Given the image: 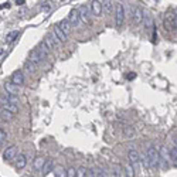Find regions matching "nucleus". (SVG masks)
Returning a JSON list of instances; mask_svg holds the SVG:
<instances>
[{
  "label": "nucleus",
  "instance_id": "nucleus-11",
  "mask_svg": "<svg viewBox=\"0 0 177 177\" xmlns=\"http://www.w3.org/2000/svg\"><path fill=\"white\" fill-rule=\"evenodd\" d=\"M80 17H81V20H82L84 23H85V24H89V23H91V13H89V9L86 6H81L80 9Z\"/></svg>",
  "mask_w": 177,
  "mask_h": 177
},
{
  "label": "nucleus",
  "instance_id": "nucleus-13",
  "mask_svg": "<svg viewBox=\"0 0 177 177\" xmlns=\"http://www.w3.org/2000/svg\"><path fill=\"white\" fill-rule=\"evenodd\" d=\"M4 89L7 91V94H12V95H18L20 94V86L16 85L13 82H6L4 84Z\"/></svg>",
  "mask_w": 177,
  "mask_h": 177
},
{
  "label": "nucleus",
  "instance_id": "nucleus-9",
  "mask_svg": "<svg viewBox=\"0 0 177 177\" xmlns=\"http://www.w3.org/2000/svg\"><path fill=\"white\" fill-rule=\"evenodd\" d=\"M68 20H70V23L74 26V27L80 24V22H81L80 10H78V9H72V10H71L70 14H68Z\"/></svg>",
  "mask_w": 177,
  "mask_h": 177
},
{
  "label": "nucleus",
  "instance_id": "nucleus-31",
  "mask_svg": "<svg viewBox=\"0 0 177 177\" xmlns=\"http://www.w3.org/2000/svg\"><path fill=\"white\" fill-rule=\"evenodd\" d=\"M7 54V48L6 47H0V61H3L4 57H6Z\"/></svg>",
  "mask_w": 177,
  "mask_h": 177
},
{
  "label": "nucleus",
  "instance_id": "nucleus-17",
  "mask_svg": "<svg viewBox=\"0 0 177 177\" xmlns=\"http://www.w3.org/2000/svg\"><path fill=\"white\" fill-rule=\"evenodd\" d=\"M58 26H60V28H61V30L64 31L67 36H70V34H71V30H72V24L70 23V20H68V18H67V20H61Z\"/></svg>",
  "mask_w": 177,
  "mask_h": 177
},
{
  "label": "nucleus",
  "instance_id": "nucleus-33",
  "mask_svg": "<svg viewBox=\"0 0 177 177\" xmlns=\"http://www.w3.org/2000/svg\"><path fill=\"white\" fill-rule=\"evenodd\" d=\"M67 176H68V177H75V176H76V170H75L74 167L68 169V170H67Z\"/></svg>",
  "mask_w": 177,
  "mask_h": 177
},
{
  "label": "nucleus",
  "instance_id": "nucleus-10",
  "mask_svg": "<svg viewBox=\"0 0 177 177\" xmlns=\"http://www.w3.org/2000/svg\"><path fill=\"white\" fill-rule=\"evenodd\" d=\"M91 12H92V14H94L95 17H99V16L102 14L104 9H102V3L99 2V0H92V3H91Z\"/></svg>",
  "mask_w": 177,
  "mask_h": 177
},
{
  "label": "nucleus",
  "instance_id": "nucleus-25",
  "mask_svg": "<svg viewBox=\"0 0 177 177\" xmlns=\"http://www.w3.org/2000/svg\"><path fill=\"white\" fill-rule=\"evenodd\" d=\"M123 135H125V137H133L135 129L132 128V126H125V128H123Z\"/></svg>",
  "mask_w": 177,
  "mask_h": 177
},
{
  "label": "nucleus",
  "instance_id": "nucleus-35",
  "mask_svg": "<svg viewBox=\"0 0 177 177\" xmlns=\"http://www.w3.org/2000/svg\"><path fill=\"white\" fill-rule=\"evenodd\" d=\"M135 76H136L135 74H129V75H128V80H133Z\"/></svg>",
  "mask_w": 177,
  "mask_h": 177
},
{
  "label": "nucleus",
  "instance_id": "nucleus-22",
  "mask_svg": "<svg viewBox=\"0 0 177 177\" xmlns=\"http://www.w3.org/2000/svg\"><path fill=\"white\" fill-rule=\"evenodd\" d=\"M44 162H46V160H44L43 157H37V159L34 160V163H33L34 170L41 171V169H43V166H44Z\"/></svg>",
  "mask_w": 177,
  "mask_h": 177
},
{
  "label": "nucleus",
  "instance_id": "nucleus-7",
  "mask_svg": "<svg viewBox=\"0 0 177 177\" xmlns=\"http://www.w3.org/2000/svg\"><path fill=\"white\" fill-rule=\"evenodd\" d=\"M10 81H12L13 84H16V85L22 86L23 84H24V74H23V71H20V70L14 71L12 78H10Z\"/></svg>",
  "mask_w": 177,
  "mask_h": 177
},
{
  "label": "nucleus",
  "instance_id": "nucleus-29",
  "mask_svg": "<svg viewBox=\"0 0 177 177\" xmlns=\"http://www.w3.org/2000/svg\"><path fill=\"white\" fill-rule=\"evenodd\" d=\"M170 157H171V160H173V162L177 163V146H174L173 149L170 150Z\"/></svg>",
  "mask_w": 177,
  "mask_h": 177
},
{
  "label": "nucleus",
  "instance_id": "nucleus-8",
  "mask_svg": "<svg viewBox=\"0 0 177 177\" xmlns=\"http://www.w3.org/2000/svg\"><path fill=\"white\" fill-rule=\"evenodd\" d=\"M159 156H160V163H162V167L166 169V167H167V162H169V156H170V152L166 149V146H160Z\"/></svg>",
  "mask_w": 177,
  "mask_h": 177
},
{
  "label": "nucleus",
  "instance_id": "nucleus-3",
  "mask_svg": "<svg viewBox=\"0 0 177 177\" xmlns=\"http://www.w3.org/2000/svg\"><path fill=\"white\" fill-rule=\"evenodd\" d=\"M0 106L4 108V109H7V111H10V112H13V113L18 112V105L13 104L6 95H0Z\"/></svg>",
  "mask_w": 177,
  "mask_h": 177
},
{
  "label": "nucleus",
  "instance_id": "nucleus-16",
  "mask_svg": "<svg viewBox=\"0 0 177 177\" xmlns=\"http://www.w3.org/2000/svg\"><path fill=\"white\" fill-rule=\"evenodd\" d=\"M128 159H129V162H130L132 165H137L139 160H140V156H139V153H137L135 149H130L128 152Z\"/></svg>",
  "mask_w": 177,
  "mask_h": 177
},
{
  "label": "nucleus",
  "instance_id": "nucleus-19",
  "mask_svg": "<svg viewBox=\"0 0 177 177\" xmlns=\"http://www.w3.org/2000/svg\"><path fill=\"white\" fill-rule=\"evenodd\" d=\"M54 34L57 36V38L61 41V43H65V41H67V37L68 36L61 30V28H60V26H55V27H54Z\"/></svg>",
  "mask_w": 177,
  "mask_h": 177
},
{
  "label": "nucleus",
  "instance_id": "nucleus-5",
  "mask_svg": "<svg viewBox=\"0 0 177 177\" xmlns=\"http://www.w3.org/2000/svg\"><path fill=\"white\" fill-rule=\"evenodd\" d=\"M123 20H125V9H123V4L122 3H118L116 4V9H115V22L116 26L120 27L123 24Z\"/></svg>",
  "mask_w": 177,
  "mask_h": 177
},
{
  "label": "nucleus",
  "instance_id": "nucleus-27",
  "mask_svg": "<svg viewBox=\"0 0 177 177\" xmlns=\"http://www.w3.org/2000/svg\"><path fill=\"white\" fill-rule=\"evenodd\" d=\"M86 173H88V169L84 167V166L76 169V177H84V176H86Z\"/></svg>",
  "mask_w": 177,
  "mask_h": 177
},
{
  "label": "nucleus",
  "instance_id": "nucleus-38",
  "mask_svg": "<svg viewBox=\"0 0 177 177\" xmlns=\"http://www.w3.org/2000/svg\"><path fill=\"white\" fill-rule=\"evenodd\" d=\"M61 2H64V0H61Z\"/></svg>",
  "mask_w": 177,
  "mask_h": 177
},
{
  "label": "nucleus",
  "instance_id": "nucleus-28",
  "mask_svg": "<svg viewBox=\"0 0 177 177\" xmlns=\"http://www.w3.org/2000/svg\"><path fill=\"white\" fill-rule=\"evenodd\" d=\"M143 22H145V26H146V28L155 27V26H153V20H152V17H150V16H146Z\"/></svg>",
  "mask_w": 177,
  "mask_h": 177
},
{
  "label": "nucleus",
  "instance_id": "nucleus-2",
  "mask_svg": "<svg viewBox=\"0 0 177 177\" xmlns=\"http://www.w3.org/2000/svg\"><path fill=\"white\" fill-rule=\"evenodd\" d=\"M146 156L149 159V163H150V167H157L160 163V156H159V150L156 149L155 146H150L146 152Z\"/></svg>",
  "mask_w": 177,
  "mask_h": 177
},
{
  "label": "nucleus",
  "instance_id": "nucleus-32",
  "mask_svg": "<svg viewBox=\"0 0 177 177\" xmlns=\"http://www.w3.org/2000/svg\"><path fill=\"white\" fill-rule=\"evenodd\" d=\"M6 139H7V133H6V132H4L2 128H0V143H3Z\"/></svg>",
  "mask_w": 177,
  "mask_h": 177
},
{
  "label": "nucleus",
  "instance_id": "nucleus-20",
  "mask_svg": "<svg viewBox=\"0 0 177 177\" xmlns=\"http://www.w3.org/2000/svg\"><path fill=\"white\" fill-rule=\"evenodd\" d=\"M28 60H30V61H33V62H36L37 65H38L41 61H43V58L40 57V54H38L37 48H36V50H33V51H31L30 54H28Z\"/></svg>",
  "mask_w": 177,
  "mask_h": 177
},
{
  "label": "nucleus",
  "instance_id": "nucleus-1",
  "mask_svg": "<svg viewBox=\"0 0 177 177\" xmlns=\"http://www.w3.org/2000/svg\"><path fill=\"white\" fill-rule=\"evenodd\" d=\"M163 27L167 31H174L177 28V14L174 13H167L163 17Z\"/></svg>",
  "mask_w": 177,
  "mask_h": 177
},
{
  "label": "nucleus",
  "instance_id": "nucleus-37",
  "mask_svg": "<svg viewBox=\"0 0 177 177\" xmlns=\"http://www.w3.org/2000/svg\"><path fill=\"white\" fill-rule=\"evenodd\" d=\"M16 3H17V4H23V3H24V0H16Z\"/></svg>",
  "mask_w": 177,
  "mask_h": 177
},
{
  "label": "nucleus",
  "instance_id": "nucleus-6",
  "mask_svg": "<svg viewBox=\"0 0 177 177\" xmlns=\"http://www.w3.org/2000/svg\"><path fill=\"white\" fill-rule=\"evenodd\" d=\"M17 152H18L17 146L7 147V149L4 150V153H3V160H4V162H12L16 156H17Z\"/></svg>",
  "mask_w": 177,
  "mask_h": 177
},
{
  "label": "nucleus",
  "instance_id": "nucleus-12",
  "mask_svg": "<svg viewBox=\"0 0 177 177\" xmlns=\"http://www.w3.org/2000/svg\"><path fill=\"white\" fill-rule=\"evenodd\" d=\"M143 12H142L140 7H135L133 9V16H132V20H133L135 24H140L143 22Z\"/></svg>",
  "mask_w": 177,
  "mask_h": 177
},
{
  "label": "nucleus",
  "instance_id": "nucleus-18",
  "mask_svg": "<svg viewBox=\"0 0 177 177\" xmlns=\"http://www.w3.org/2000/svg\"><path fill=\"white\" fill-rule=\"evenodd\" d=\"M37 51H38V54H40V57L43 58V60H46L47 58V55H48V52H50V50H48V47L46 46V43H40L38 44V47H37Z\"/></svg>",
  "mask_w": 177,
  "mask_h": 177
},
{
  "label": "nucleus",
  "instance_id": "nucleus-21",
  "mask_svg": "<svg viewBox=\"0 0 177 177\" xmlns=\"http://www.w3.org/2000/svg\"><path fill=\"white\" fill-rule=\"evenodd\" d=\"M37 67L38 65L36 64V62H33V61H30V60H27V61L24 62V71L26 72H30V74H33V72H36V70H37Z\"/></svg>",
  "mask_w": 177,
  "mask_h": 177
},
{
  "label": "nucleus",
  "instance_id": "nucleus-4",
  "mask_svg": "<svg viewBox=\"0 0 177 177\" xmlns=\"http://www.w3.org/2000/svg\"><path fill=\"white\" fill-rule=\"evenodd\" d=\"M44 43H46V46L48 47L50 51H52V50H55V48L60 47L61 41L58 40L55 34H48V36H46V38H44Z\"/></svg>",
  "mask_w": 177,
  "mask_h": 177
},
{
  "label": "nucleus",
  "instance_id": "nucleus-14",
  "mask_svg": "<svg viewBox=\"0 0 177 177\" xmlns=\"http://www.w3.org/2000/svg\"><path fill=\"white\" fill-rule=\"evenodd\" d=\"M26 165H27V157H26L24 155L16 156V169H17V170H22V169H24Z\"/></svg>",
  "mask_w": 177,
  "mask_h": 177
},
{
  "label": "nucleus",
  "instance_id": "nucleus-15",
  "mask_svg": "<svg viewBox=\"0 0 177 177\" xmlns=\"http://www.w3.org/2000/svg\"><path fill=\"white\" fill-rule=\"evenodd\" d=\"M52 169H54V160L48 159L44 162V166L43 169H41V173H43V176H47V174H50L52 171Z\"/></svg>",
  "mask_w": 177,
  "mask_h": 177
},
{
  "label": "nucleus",
  "instance_id": "nucleus-26",
  "mask_svg": "<svg viewBox=\"0 0 177 177\" xmlns=\"http://www.w3.org/2000/svg\"><path fill=\"white\" fill-rule=\"evenodd\" d=\"M102 9H104L105 13H111V12H112V0H104Z\"/></svg>",
  "mask_w": 177,
  "mask_h": 177
},
{
  "label": "nucleus",
  "instance_id": "nucleus-24",
  "mask_svg": "<svg viewBox=\"0 0 177 177\" xmlns=\"http://www.w3.org/2000/svg\"><path fill=\"white\" fill-rule=\"evenodd\" d=\"M16 38H18V31H10L6 36V43L12 44L13 41H16Z\"/></svg>",
  "mask_w": 177,
  "mask_h": 177
},
{
  "label": "nucleus",
  "instance_id": "nucleus-36",
  "mask_svg": "<svg viewBox=\"0 0 177 177\" xmlns=\"http://www.w3.org/2000/svg\"><path fill=\"white\" fill-rule=\"evenodd\" d=\"M43 9H44V10H48V9H50V6H48V3H44V6H43Z\"/></svg>",
  "mask_w": 177,
  "mask_h": 177
},
{
  "label": "nucleus",
  "instance_id": "nucleus-34",
  "mask_svg": "<svg viewBox=\"0 0 177 177\" xmlns=\"http://www.w3.org/2000/svg\"><path fill=\"white\" fill-rule=\"evenodd\" d=\"M9 7H10V3L7 2V3H3L2 6H0V9H9Z\"/></svg>",
  "mask_w": 177,
  "mask_h": 177
},
{
  "label": "nucleus",
  "instance_id": "nucleus-23",
  "mask_svg": "<svg viewBox=\"0 0 177 177\" xmlns=\"http://www.w3.org/2000/svg\"><path fill=\"white\" fill-rule=\"evenodd\" d=\"M0 116H2L3 119H6V120H12L13 116H14V113L10 112V111H7V109H4V108H2V109H0Z\"/></svg>",
  "mask_w": 177,
  "mask_h": 177
},
{
  "label": "nucleus",
  "instance_id": "nucleus-30",
  "mask_svg": "<svg viewBox=\"0 0 177 177\" xmlns=\"http://www.w3.org/2000/svg\"><path fill=\"white\" fill-rule=\"evenodd\" d=\"M126 176H135V170L132 169V163L130 165H126Z\"/></svg>",
  "mask_w": 177,
  "mask_h": 177
}]
</instances>
